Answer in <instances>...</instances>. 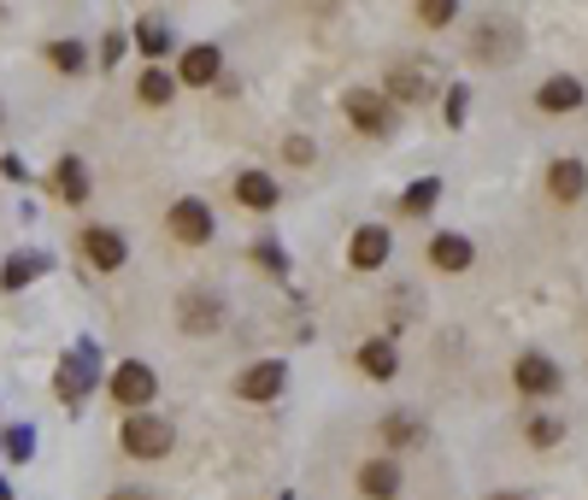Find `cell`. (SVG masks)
<instances>
[{"instance_id":"6da1fadb","label":"cell","mask_w":588,"mask_h":500,"mask_svg":"<svg viewBox=\"0 0 588 500\" xmlns=\"http://www.w3.org/2000/svg\"><path fill=\"white\" fill-rule=\"evenodd\" d=\"M118 441H124L130 460H165V453L177 448V430H171L165 418H153V412H130L124 430H118Z\"/></svg>"},{"instance_id":"7a4b0ae2","label":"cell","mask_w":588,"mask_h":500,"mask_svg":"<svg viewBox=\"0 0 588 500\" xmlns=\"http://www.w3.org/2000/svg\"><path fill=\"white\" fill-rule=\"evenodd\" d=\"M153 395H160V377H153V365L124 360L118 371H112V400H118V407L141 412V407H153Z\"/></svg>"},{"instance_id":"3957f363","label":"cell","mask_w":588,"mask_h":500,"mask_svg":"<svg viewBox=\"0 0 588 500\" xmlns=\"http://www.w3.org/2000/svg\"><path fill=\"white\" fill-rule=\"evenodd\" d=\"M165 224H171V236H177L183 248H207L212 230H218V218H212V207H207V200H177Z\"/></svg>"},{"instance_id":"277c9868","label":"cell","mask_w":588,"mask_h":500,"mask_svg":"<svg viewBox=\"0 0 588 500\" xmlns=\"http://www.w3.org/2000/svg\"><path fill=\"white\" fill-rule=\"evenodd\" d=\"M177 324H183L189 336H212V330L224 324V300L207 295V289H189V295L177 300Z\"/></svg>"},{"instance_id":"5b68a950","label":"cell","mask_w":588,"mask_h":500,"mask_svg":"<svg viewBox=\"0 0 588 500\" xmlns=\"http://www.w3.org/2000/svg\"><path fill=\"white\" fill-rule=\"evenodd\" d=\"M512 383H518V395H529V400H548L559 389V365L548 360V353H518Z\"/></svg>"},{"instance_id":"8992f818","label":"cell","mask_w":588,"mask_h":500,"mask_svg":"<svg viewBox=\"0 0 588 500\" xmlns=\"http://www.w3.org/2000/svg\"><path fill=\"white\" fill-rule=\"evenodd\" d=\"M77 248H83V260H89L95 271H118L124 260H130V248H124V236H118V230H107V224H89Z\"/></svg>"},{"instance_id":"52a82bcc","label":"cell","mask_w":588,"mask_h":500,"mask_svg":"<svg viewBox=\"0 0 588 500\" xmlns=\"http://www.w3.org/2000/svg\"><path fill=\"white\" fill-rule=\"evenodd\" d=\"M348 118H353V130H365V136H383L395 124V112H389V100L383 95H371V89H348Z\"/></svg>"},{"instance_id":"ba28073f","label":"cell","mask_w":588,"mask_h":500,"mask_svg":"<svg viewBox=\"0 0 588 500\" xmlns=\"http://www.w3.org/2000/svg\"><path fill=\"white\" fill-rule=\"evenodd\" d=\"M95 389V360L89 353H71V360L53 371V395L65 400V407H83V395Z\"/></svg>"},{"instance_id":"9c48e42d","label":"cell","mask_w":588,"mask_h":500,"mask_svg":"<svg viewBox=\"0 0 588 500\" xmlns=\"http://www.w3.org/2000/svg\"><path fill=\"white\" fill-rule=\"evenodd\" d=\"M383 260H389V230H383V224H360L353 241H348V265L353 271H377Z\"/></svg>"},{"instance_id":"30bf717a","label":"cell","mask_w":588,"mask_h":500,"mask_svg":"<svg viewBox=\"0 0 588 500\" xmlns=\"http://www.w3.org/2000/svg\"><path fill=\"white\" fill-rule=\"evenodd\" d=\"M360 495L365 500H400V460H365L360 465Z\"/></svg>"},{"instance_id":"8fae6325","label":"cell","mask_w":588,"mask_h":500,"mask_svg":"<svg viewBox=\"0 0 588 500\" xmlns=\"http://www.w3.org/2000/svg\"><path fill=\"white\" fill-rule=\"evenodd\" d=\"M236 395H241V400H277V395H283V365H277V360L248 365V371L236 377Z\"/></svg>"},{"instance_id":"7c38bea8","label":"cell","mask_w":588,"mask_h":500,"mask_svg":"<svg viewBox=\"0 0 588 500\" xmlns=\"http://www.w3.org/2000/svg\"><path fill=\"white\" fill-rule=\"evenodd\" d=\"M218 71H224L218 48H212V41H200V48H189V53H183V65H177V83H195V89H207V83H218Z\"/></svg>"},{"instance_id":"4fadbf2b","label":"cell","mask_w":588,"mask_h":500,"mask_svg":"<svg viewBox=\"0 0 588 500\" xmlns=\"http://www.w3.org/2000/svg\"><path fill=\"white\" fill-rule=\"evenodd\" d=\"M548 195L553 200H583L588 195V165L583 160H553V171H548Z\"/></svg>"},{"instance_id":"5bb4252c","label":"cell","mask_w":588,"mask_h":500,"mask_svg":"<svg viewBox=\"0 0 588 500\" xmlns=\"http://www.w3.org/2000/svg\"><path fill=\"white\" fill-rule=\"evenodd\" d=\"M277 177H265V171H241V183H236V200H241V207H248V212H271V207H277Z\"/></svg>"},{"instance_id":"9a60e30c","label":"cell","mask_w":588,"mask_h":500,"mask_svg":"<svg viewBox=\"0 0 588 500\" xmlns=\"http://www.w3.org/2000/svg\"><path fill=\"white\" fill-rule=\"evenodd\" d=\"M429 265L448 271V277H459V271H471V241L465 236H448L441 230L436 241H429Z\"/></svg>"},{"instance_id":"2e32d148","label":"cell","mask_w":588,"mask_h":500,"mask_svg":"<svg viewBox=\"0 0 588 500\" xmlns=\"http://www.w3.org/2000/svg\"><path fill=\"white\" fill-rule=\"evenodd\" d=\"M536 107H541V112H577V107H583V83H577V77H548V83L536 89Z\"/></svg>"},{"instance_id":"e0dca14e","label":"cell","mask_w":588,"mask_h":500,"mask_svg":"<svg viewBox=\"0 0 588 500\" xmlns=\"http://www.w3.org/2000/svg\"><path fill=\"white\" fill-rule=\"evenodd\" d=\"M353 360H360V371H365V377H377V383H389L395 377V371H400V353H395V341H365V348L360 353H353Z\"/></svg>"},{"instance_id":"ac0fdd59","label":"cell","mask_w":588,"mask_h":500,"mask_svg":"<svg viewBox=\"0 0 588 500\" xmlns=\"http://www.w3.org/2000/svg\"><path fill=\"white\" fill-rule=\"evenodd\" d=\"M53 195L71 200V207L89 200V171H83V160H60V165H53Z\"/></svg>"},{"instance_id":"d6986e66","label":"cell","mask_w":588,"mask_h":500,"mask_svg":"<svg viewBox=\"0 0 588 500\" xmlns=\"http://www.w3.org/2000/svg\"><path fill=\"white\" fill-rule=\"evenodd\" d=\"M136 95H141V107H171V95H177V77L160 65H148L141 71V83H136Z\"/></svg>"},{"instance_id":"ffe728a7","label":"cell","mask_w":588,"mask_h":500,"mask_svg":"<svg viewBox=\"0 0 588 500\" xmlns=\"http://www.w3.org/2000/svg\"><path fill=\"white\" fill-rule=\"evenodd\" d=\"M512 48H518L512 24H483V36H477V60H512Z\"/></svg>"},{"instance_id":"44dd1931","label":"cell","mask_w":588,"mask_h":500,"mask_svg":"<svg viewBox=\"0 0 588 500\" xmlns=\"http://www.w3.org/2000/svg\"><path fill=\"white\" fill-rule=\"evenodd\" d=\"M418 95H424V65H395L383 100H418Z\"/></svg>"},{"instance_id":"7402d4cb","label":"cell","mask_w":588,"mask_h":500,"mask_svg":"<svg viewBox=\"0 0 588 500\" xmlns=\"http://www.w3.org/2000/svg\"><path fill=\"white\" fill-rule=\"evenodd\" d=\"M436 200H441V183H436V177H424V183H412V189H406L400 212H406V218H424V212L436 207Z\"/></svg>"},{"instance_id":"603a6c76","label":"cell","mask_w":588,"mask_h":500,"mask_svg":"<svg viewBox=\"0 0 588 500\" xmlns=\"http://www.w3.org/2000/svg\"><path fill=\"white\" fill-rule=\"evenodd\" d=\"M136 48L148 53V60H160V53L171 48V30H165L160 18H148V24H141V30H136Z\"/></svg>"},{"instance_id":"cb8c5ba5","label":"cell","mask_w":588,"mask_h":500,"mask_svg":"<svg viewBox=\"0 0 588 500\" xmlns=\"http://www.w3.org/2000/svg\"><path fill=\"white\" fill-rule=\"evenodd\" d=\"M48 60L60 65V71H83L89 53H83V41H48Z\"/></svg>"},{"instance_id":"d4e9b609","label":"cell","mask_w":588,"mask_h":500,"mask_svg":"<svg viewBox=\"0 0 588 500\" xmlns=\"http://www.w3.org/2000/svg\"><path fill=\"white\" fill-rule=\"evenodd\" d=\"M524 436H529V448H553V441L565 436V424H559V418H529Z\"/></svg>"},{"instance_id":"484cf974","label":"cell","mask_w":588,"mask_h":500,"mask_svg":"<svg viewBox=\"0 0 588 500\" xmlns=\"http://www.w3.org/2000/svg\"><path fill=\"white\" fill-rule=\"evenodd\" d=\"M30 453H36V430H30V424H18V430H7V460H30Z\"/></svg>"},{"instance_id":"4316f807","label":"cell","mask_w":588,"mask_h":500,"mask_svg":"<svg viewBox=\"0 0 588 500\" xmlns=\"http://www.w3.org/2000/svg\"><path fill=\"white\" fill-rule=\"evenodd\" d=\"M418 436H424V430H418L412 418H389V424H383V441H389V448H412Z\"/></svg>"},{"instance_id":"83f0119b","label":"cell","mask_w":588,"mask_h":500,"mask_svg":"<svg viewBox=\"0 0 588 500\" xmlns=\"http://www.w3.org/2000/svg\"><path fill=\"white\" fill-rule=\"evenodd\" d=\"M36 271H41V260H24V253H18V260H7L0 283H7V289H18V283H30V277H36Z\"/></svg>"},{"instance_id":"f1b7e54d","label":"cell","mask_w":588,"mask_h":500,"mask_svg":"<svg viewBox=\"0 0 588 500\" xmlns=\"http://www.w3.org/2000/svg\"><path fill=\"white\" fill-rule=\"evenodd\" d=\"M283 160H289V165H312V160H318V148H312L306 136H289V141H283Z\"/></svg>"},{"instance_id":"f546056e","label":"cell","mask_w":588,"mask_h":500,"mask_svg":"<svg viewBox=\"0 0 588 500\" xmlns=\"http://www.w3.org/2000/svg\"><path fill=\"white\" fill-rule=\"evenodd\" d=\"M453 0H424V7H418V24H453Z\"/></svg>"},{"instance_id":"4dcf8cb0","label":"cell","mask_w":588,"mask_h":500,"mask_svg":"<svg viewBox=\"0 0 588 500\" xmlns=\"http://www.w3.org/2000/svg\"><path fill=\"white\" fill-rule=\"evenodd\" d=\"M253 260H260V265L271 271V277H283V271H289V265H283V253H277V248H253Z\"/></svg>"},{"instance_id":"1f68e13d","label":"cell","mask_w":588,"mask_h":500,"mask_svg":"<svg viewBox=\"0 0 588 500\" xmlns=\"http://www.w3.org/2000/svg\"><path fill=\"white\" fill-rule=\"evenodd\" d=\"M118 53H124V36L112 30L107 41H100V65H118Z\"/></svg>"},{"instance_id":"d6a6232c","label":"cell","mask_w":588,"mask_h":500,"mask_svg":"<svg viewBox=\"0 0 588 500\" xmlns=\"http://www.w3.org/2000/svg\"><path fill=\"white\" fill-rule=\"evenodd\" d=\"M0 177H12V183H24V177H30V171H24V160H12V153H7V160H0Z\"/></svg>"},{"instance_id":"836d02e7","label":"cell","mask_w":588,"mask_h":500,"mask_svg":"<svg viewBox=\"0 0 588 500\" xmlns=\"http://www.w3.org/2000/svg\"><path fill=\"white\" fill-rule=\"evenodd\" d=\"M459 118H465V89L448 95V124H459Z\"/></svg>"},{"instance_id":"e575fe53","label":"cell","mask_w":588,"mask_h":500,"mask_svg":"<svg viewBox=\"0 0 588 500\" xmlns=\"http://www.w3.org/2000/svg\"><path fill=\"white\" fill-rule=\"evenodd\" d=\"M107 500H153L148 489H118V495H107Z\"/></svg>"},{"instance_id":"d590c367","label":"cell","mask_w":588,"mask_h":500,"mask_svg":"<svg viewBox=\"0 0 588 500\" xmlns=\"http://www.w3.org/2000/svg\"><path fill=\"white\" fill-rule=\"evenodd\" d=\"M489 500H529V495H489Z\"/></svg>"}]
</instances>
